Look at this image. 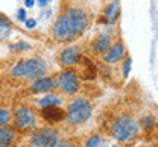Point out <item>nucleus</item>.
Here are the masks:
<instances>
[{
    "label": "nucleus",
    "instance_id": "f257e3e1",
    "mask_svg": "<svg viewBox=\"0 0 158 147\" xmlns=\"http://www.w3.org/2000/svg\"><path fill=\"white\" fill-rule=\"evenodd\" d=\"M87 27L88 15L85 14V11L76 6H70L56 18L52 27V35L59 42L73 41L76 37L87 30Z\"/></svg>",
    "mask_w": 158,
    "mask_h": 147
},
{
    "label": "nucleus",
    "instance_id": "f03ea898",
    "mask_svg": "<svg viewBox=\"0 0 158 147\" xmlns=\"http://www.w3.org/2000/svg\"><path fill=\"white\" fill-rule=\"evenodd\" d=\"M47 71V64L41 58H31L17 62L11 68V76L24 79H38Z\"/></svg>",
    "mask_w": 158,
    "mask_h": 147
},
{
    "label": "nucleus",
    "instance_id": "7ed1b4c3",
    "mask_svg": "<svg viewBox=\"0 0 158 147\" xmlns=\"http://www.w3.org/2000/svg\"><path fill=\"white\" fill-rule=\"evenodd\" d=\"M111 133L118 143H128L138 135V123L131 115H118L111 123Z\"/></svg>",
    "mask_w": 158,
    "mask_h": 147
},
{
    "label": "nucleus",
    "instance_id": "20e7f679",
    "mask_svg": "<svg viewBox=\"0 0 158 147\" xmlns=\"http://www.w3.org/2000/svg\"><path fill=\"white\" fill-rule=\"evenodd\" d=\"M91 112H93V106L91 103L85 99V97H76L70 102V105L67 108V112H65V120L73 125V126H78L85 123L90 117H91Z\"/></svg>",
    "mask_w": 158,
    "mask_h": 147
},
{
    "label": "nucleus",
    "instance_id": "39448f33",
    "mask_svg": "<svg viewBox=\"0 0 158 147\" xmlns=\"http://www.w3.org/2000/svg\"><path fill=\"white\" fill-rule=\"evenodd\" d=\"M58 132L52 127H41L34 132L31 144L34 147H53L58 143Z\"/></svg>",
    "mask_w": 158,
    "mask_h": 147
},
{
    "label": "nucleus",
    "instance_id": "423d86ee",
    "mask_svg": "<svg viewBox=\"0 0 158 147\" xmlns=\"http://www.w3.org/2000/svg\"><path fill=\"white\" fill-rule=\"evenodd\" d=\"M37 123V117L35 112L27 108V106H17L14 111V125L17 129L21 130H29L32 127H35Z\"/></svg>",
    "mask_w": 158,
    "mask_h": 147
},
{
    "label": "nucleus",
    "instance_id": "0eeeda50",
    "mask_svg": "<svg viewBox=\"0 0 158 147\" xmlns=\"http://www.w3.org/2000/svg\"><path fill=\"white\" fill-rule=\"evenodd\" d=\"M56 86L64 94H75L79 91V77L72 70L61 71L56 79Z\"/></svg>",
    "mask_w": 158,
    "mask_h": 147
},
{
    "label": "nucleus",
    "instance_id": "6e6552de",
    "mask_svg": "<svg viewBox=\"0 0 158 147\" xmlns=\"http://www.w3.org/2000/svg\"><path fill=\"white\" fill-rule=\"evenodd\" d=\"M81 61V47L79 46H69L59 53V62L64 67H72Z\"/></svg>",
    "mask_w": 158,
    "mask_h": 147
},
{
    "label": "nucleus",
    "instance_id": "1a4fd4ad",
    "mask_svg": "<svg viewBox=\"0 0 158 147\" xmlns=\"http://www.w3.org/2000/svg\"><path fill=\"white\" fill-rule=\"evenodd\" d=\"M125 56H126L125 44L122 41H116V44H113L110 50L103 55V61L106 64H117L118 61L125 59Z\"/></svg>",
    "mask_w": 158,
    "mask_h": 147
},
{
    "label": "nucleus",
    "instance_id": "9d476101",
    "mask_svg": "<svg viewBox=\"0 0 158 147\" xmlns=\"http://www.w3.org/2000/svg\"><path fill=\"white\" fill-rule=\"evenodd\" d=\"M53 88H56V81L53 77H47V76L38 77L31 84V89L34 93H47V91H52Z\"/></svg>",
    "mask_w": 158,
    "mask_h": 147
},
{
    "label": "nucleus",
    "instance_id": "9b49d317",
    "mask_svg": "<svg viewBox=\"0 0 158 147\" xmlns=\"http://www.w3.org/2000/svg\"><path fill=\"white\" fill-rule=\"evenodd\" d=\"M120 14V2L118 0H111L103 11V20L106 24H114Z\"/></svg>",
    "mask_w": 158,
    "mask_h": 147
},
{
    "label": "nucleus",
    "instance_id": "f8f14e48",
    "mask_svg": "<svg viewBox=\"0 0 158 147\" xmlns=\"http://www.w3.org/2000/svg\"><path fill=\"white\" fill-rule=\"evenodd\" d=\"M111 46H113L111 37H110L108 34H100L98 38L93 41V50H94V53H98V55H105V53L110 50Z\"/></svg>",
    "mask_w": 158,
    "mask_h": 147
},
{
    "label": "nucleus",
    "instance_id": "ddd939ff",
    "mask_svg": "<svg viewBox=\"0 0 158 147\" xmlns=\"http://www.w3.org/2000/svg\"><path fill=\"white\" fill-rule=\"evenodd\" d=\"M15 140V129L8 125L0 126V147H11Z\"/></svg>",
    "mask_w": 158,
    "mask_h": 147
},
{
    "label": "nucleus",
    "instance_id": "4468645a",
    "mask_svg": "<svg viewBox=\"0 0 158 147\" xmlns=\"http://www.w3.org/2000/svg\"><path fill=\"white\" fill-rule=\"evenodd\" d=\"M43 117L49 121H61L65 118V112L59 106H50V108H43Z\"/></svg>",
    "mask_w": 158,
    "mask_h": 147
},
{
    "label": "nucleus",
    "instance_id": "2eb2a0df",
    "mask_svg": "<svg viewBox=\"0 0 158 147\" xmlns=\"http://www.w3.org/2000/svg\"><path fill=\"white\" fill-rule=\"evenodd\" d=\"M12 30V24L5 15H0V41L6 40Z\"/></svg>",
    "mask_w": 158,
    "mask_h": 147
},
{
    "label": "nucleus",
    "instance_id": "dca6fc26",
    "mask_svg": "<svg viewBox=\"0 0 158 147\" xmlns=\"http://www.w3.org/2000/svg\"><path fill=\"white\" fill-rule=\"evenodd\" d=\"M59 103H61V99H59L58 96H55V94H47V96H44V97L38 102V105L41 106V108L59 106Z\"/></svg>",
    "mask_w": 158,
    "mask_h": 147
},
{
    "label": "nucleus",
    "instance_id": "f3484780",
    "mask_svg": "<svg viewBox=\"0 0 158 147\" xmlns=\"http://www.w3.org/2000/svg\"><path fill=\"white\" fill-rule=\"evenodd\" d=\"M85 147H106V141L103 137L100 135H91L87 143H85Z\"/></svg>",
    "mask_w": 158,
    "mask_h": 147
},
{
    "label": "nucleus",
    "instance_id": "a211bd4d",
    "mask_svg": "<svg viewBox=\"0 0 158 147\" xmlns=\"http://www.w3.org/2000/svg\"><path fill=\"white\" fill-rule=\"evenodd\" d=\"M155 123H157V120H155V117H152V115H144V117H141V120H140V126L144 127V129H152V127H155Z\"/></svg>",
    "mask_w": 158,
    "mask_h": 147
},
{
    "label": "nucleus",
    "instance_id": "6ab92c4d",
    "mask_svg": "<svg viewBox=\"0 0 158 147\" xmlns=\"http://www.w3.org/2000/svg\"><path fill=\"white\" fill-rule=\"evenodd\" d=\"M11 120V111L6 108H0V126L8 125Z\"/></svg>",
    "mask_w": 158,
    "mask_h": 147
},
{
    "label": "nucleus",
    "instance_id": "aec40b11",
    "mask_svg": "<svg viewBox=\"0 0 158 147\" xmlns=\"http://www.w3.org/2000/svg\"><path fill=\"white\" fill-rule=\"evenodd\" d=\"M9 49H11V50H31V46H29L27 42L20 41V42H17V44H11Z\"/></svg>",
    "mask_w": 158,
    "mask_h": 147
},
{
    "label": "nucleus",
    "instance_id": "412c9836",
    "mask_svg": "<svg viewBox=\"0 0 158 147\" xmlns=\"http://www.w3.org/2000/svg\"><path fill=\"white\" fill-rule=\"evenodd\" d=\"M131 58L128 56V58H125V61H123V77H128L129 76V73H131Z\"/></svg>",
    "mask_w": 158,
    "mask_h": 147
},
{
    "label": "nucleus",
    "instance_id": "4be33fe9",
    "mask_svg": "<svg viewBox=\"0 0 158 147\" xmlns=\"http://www.w3.org/2000/svg\"><path fill=\"white\" fill-rule=\"evenodd\" d=\"M53 147H72V143L69 140H58V143Z\"/></svg>",
    "mask_w": 158,
    "mask_h": 147
},
{
    "label": "nucleus",
    "instance_id": "5701e85b",
    "mask_svg": "<svg viewBox=\"0 0 158 147\" xmlns=\"http://www.w3.org/2000/svg\"><path fill=\"white\" fill-rule=\"evenodd\" d=\"M17 18H19V21H26V11H24V9H20L19 11Z\"/></svg>",
    "mask_w": 158,
    "mask_h": 147
},
{
    "label": "nucleus",
    "instance_id": "b1692460",
    "mask_svg": "<svg viewBox=\"0 0 158 147\" xmlns=\"http://www.w3.org/2000/svg\"><path fill=\"white\" fill-rule=\"evenodd\" d=\"M26 27H29V29H34L35 27V24H37V21L34 20V18H31V20H26Z\"/></svg>",
    "mask_w": 158,
    "mask_h": 147
},
{
    "label": "nucleus",
    "instance_id": "393cba45",
    "mask_svg": "<svg viewBox=\"0 0 158 147\" xmlns=\"http://www.w3.org/2000/svg\"><path fill=\"white\" fill-rule=\"evenodd\" d=\"M24 5H26V8H32L35 5V0H24Z\"/></svg>",
    "mask_w": 158,
    "mask_h": 147
},
{
    "label": "nucleus",
    "instance_id": "a878e982",
    "mask_svg": "<svg viewBox=\"0 0 158 147\" xmlns=\"http://www.w3.org/2000/svg\"><path fill=\"white\" fill-rule=\"evenodd\" d=\"M46 5H47V0H38V6L43 8V6H46Z\"/></svg>",
    "mask_w": 158,
    "mask_h": 147
},
{
    "label": "nucleus",
    "instance_id": "bb28decb",
    "mask_svg": "<svg viewBox=\"0 0 158 147\" xmlns=\"http://www.w3.org/2000/svg\"><path fill=\"white\" fill-rule=\"evenodd\" d=\"M114 147H116V146H114Z\"/></svg>",
    "mask_w": 158,
    "mask_h": 147
}]
</instances>
